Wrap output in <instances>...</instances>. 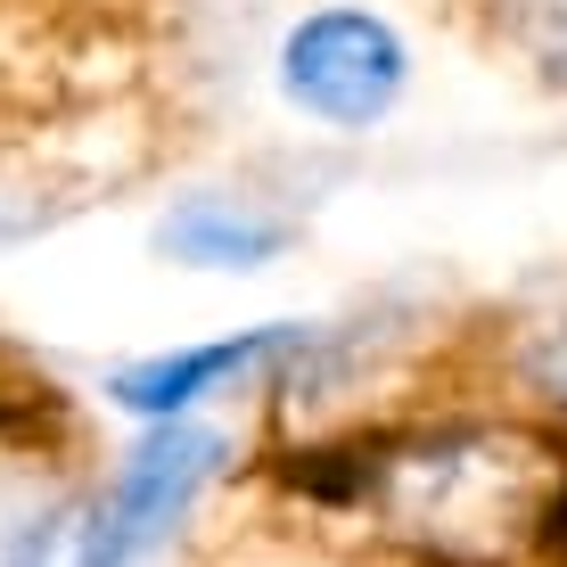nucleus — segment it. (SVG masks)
Returning <instances> with one entry per match:
<instances>
[{
	"label": "nucleus",
	"mask_w": 567,
	"mask_h": 567,
	"mask_svg": "<svg viewBox=\"0 0 567 567\" xmlns=\"http://www.w3.org/2000/svg\"><path fill=\"white\" fill-rule=\"evenodd\" d=\"M305 526L370 567H567V427L526 412L379 420L280 468Z\"/></svg>",
	"instance_id": "obj_1"
},
{
	"label": "nucleus",
	"mask_w": 567,
	"mask_h": 567,
	"mask_svg": "<svg viewBox=\"0 0 567 567\" xmlns=\"http://www.w3.org/2000/svg\"><path fill=\"white\" fill-rule=\"evenodd\" d=\"M91 485L66 403L0 420V567H83Z\"/></svg>",
	"instance_id": "obj_2"
},
{
	"label": "nucleus",
	"mask_w": 567,
	"mask_h": 567,
	"mask_svg": "<svg viewBox=\"0 0 567 567\" xmlns=\"http://www.w3.org/2000/svg\"><path fill=\"white\" fill-rule=\"evenodd\" d=\"M223 468V436L214 427H156V436L115 468L107 502L91 511L83 567H141L173 526L189 518V502L206 494V477Z\"/></svg>",
	"instance_id": "obj_3"
},
{
	"label": "nucleus",
	"mask_w": 567,
	"mask_h": 567,
	"mask_svg": "<svg viewBox=\"0 0 567 567\" xmlns=\"http://www.w3.org/2000/svg\"><path fill=\"white\" fill-rule=\"evenodd\" d=\"M403 74H412L403 66V42L362 9L305 17V25L288 33V58H280L288 100L305 115H321V124H346V132L379 124V115L403 100Z\"/></svg>",
	"instance_id": "obj_4"
},
{
	"label": "nucleus",
	"mask_w": 567,
	"mask_h": 567,
	"mask_svg": "<svg viewBox=\"0 0 567 567\" xmlns=\"http://www.w3.org/2000/svg\"><path fill=\"white\" fill-rule=\"evenodd\" d=\"M280 346H288V329H256V338L189 346V354H165V362H132L124 379H115V403H132V412H182L214 379H239V370H256L264 354H280Z\"/></svg>",
	"instance_id": "obj_5"
},
{
	"label": "nucleus",
	"mask_w": 567,
	"mask_h": 567,
	"mask_svg": "<svg viewBox=\"0 0 567 567\" xmlns=\"http://www.w3.org/2000/svg\"><path fill=\"white\" fill-rule=\"evenodd\" d=\"M165 256L182 264H214V271H239V264H271L288 247V223H264V214L230 206V198H189L182 214H173L165 230Z\"/></svg>",
	"instance_id": "obj_6"
},
{
	"label": "nucleus",
	"mask_w": 567,
	"mask_h": 567,
	"mask_svg": "<svg viewBox=\"0 0 567 567\" xmlns=\"http://www.w3.org/2000/svg\"><path fill=\"white\" fill-rule=\"evenodd\" d=\"M461 9L494 33V50H518L535 74L567 83V0H461Z\"/></svg>",
	"instance_id": "obj_7"
},
{
	"label": "nucleus",
	"mask_w": 567,
	"mask_h": 567,
	"mask_svg": "<svg viewBox=\"0 0 567 567\" xmlns=\"http://www.w3.org/2000/svg\"><path fill=\"white\" fill-rule=\"evenodd\" d=\"M198 567H370L362 551L329 543L321 526H239L230 543H214Z\"/></svg>",
	"instance_id": "obj_8"
}]
</instances>
